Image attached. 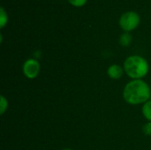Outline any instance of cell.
<instances>
[{
	"label": "cell",
	"mask_w": 151,
	"mask_h": 150,
	"mask_svg": "<svg viewBox=\"0 0 151 150\" xmlns=\"http://www.w3.org/2000/svg\"><path fill=\"white\" fill-rule=\"evenodd\" d=\"M62 150H73V149H62Z\"/></svg>",
	"instance_id": "obj_12"
},
{
	"label": "cell",
	"mask_w": 151,
	"mask_h": 150,
	"mask_svg": "<svg viewBox=\"0 0 151 150\" xmlns=\"http://www.w3.org/2000/svg\"><path fill=\"white\" fill-rule=\"evenodd\" d=\"M142 113L147 121L151 122V100H149L148 102L142 104Z\"/></svg>",
	"instance_id": "obj_7"
},
{
	"label": "cell",
	"mask_w": 151,
	"mask_h": 150,
	"mask_svg": "<svg viewBox=\"0 0 151 150\" xmlns=\"http://www.w3.org/2000/svg\"><path fill=\"white\" fill-rule=\"evenodd\" d=\"M9 21V15L4 7L0 8V28L3 29Z\"/></svg>",
	"instance_id": "obj_8"
},
{
	"label": "cell",
	"mask_w": 151,
	"mask_h": 150,
	"mask_svg": "<svg viewBox=\"0 0 151 150\" xmlns=\"http://www.w3.org/2000/svg\"><path fill=\"white\" fill-rule=\"evenodd\" d=\"M124 73H125L124 68L122 66H120L119 65H117V64L111 65L107 69V74L112 80L120 79Z\"/></svg>",
	"instance_id": "obj_5"
},
{
	"label": "cell",
	"mask_w": 151,
	"mask_h": 150,
	"mask_svg": "<svg viewBox=\"0 0 151 150\" xmlns=\"http://www.w3.org/2000/svg\"><path fill=\"white\" fill-rule=\"evenodd\" d=\"M125 73L132 80H142L150 70L149 62L140 55H132L126 58L123 64Z\"/></svg>",
	"instance_id": "obj_2"
},
{
	"label": "cell",
	"mask_w": 151,
	"mask_h": 150,
	"mask_svg": "<svg viewBox=\"0 0 151 150\" xmlns=\"http://www.w3.org/2000/svg\"><path fill=\"white\" fill-rule=\"evenodd\" d=\"M150 98H151V97H150Z\"/></svg>",
	"instance_id": "obj_13"
},
{
	"label": "cell",
	"mask_w": 151,
	"mask_h": 150,
	"mask_svg": "<svg viewBox=\"0 0 151 150\" xmlns=\"http://www.w3.org/2000/svg\"><path fill=\"white\" fill-rule=\"evenodd\" d=\"M67 2L73 7L76 8H81L85 6V4H87L88 0H67Z\"/></svg>",
	"instance_id": "obj_10"
},
{
	"label": "cell",
	"mask_w": 151,
	"mask_h": 150,
	"mask_svg": "<svg viewBox=\"0 0 151 150\" xmlns=\"http://www.w3.org/2000/svg\"><path fill=\"white\" fill-rule=\"evenodd\" d=\"M151 97V88L143 80H132L123 89V98L131 105L143 104Z\"/></svg>",
	"instance_id": "obj_1"
},
{
	"label": "cell",
	"mask_w": 151,
	"mask_h": 150,
	"mask_svg": "<svg viewBox=\"0 0 151 150\" xmlns=\"http://www.w3.org/2000/svg\"><path fill=\"white\" fill-rule=\"evenodd\" d=\"M142 130V133H143L145 135H147V136H151V122H149V121H148L147 123H145V124L143 125Z\"/></svg>",
	"instance_id": "obj_11"
},
{
	"label": "cell",
	"mask_w": 151,
	"mask_h": 150,
	"mask_svg": "<svg viewBox=\"0 0 151 150\" xmlns=\"http://www.w3.org/2000/svg\"><path fill=\"white\" fill-rule=\"evenodd\" d=\"M7 109H8V101L4 95H1L0 96V114L4 115L5 111H7Z\"/></svg>",
	"instance_id": "obj_9"
},
{
	"label": "cell",
	"mask_w": 151,
	"mask_h": 150,
	"mask_svg": "<svg viewBox=\"0 0 151 150\" xmlns=\"http://www.w3.org/2000/svg\"><path fill=\"white\" fill-rule=\"evenodd\" d=\"M132 42H133V36H132L131 33H127V32L122 33L119 36V44L123 47L130 46Z\"/></svg>",
	"instance_id": "obj_6"
},
{
	"label": "cell",
	"mask_w": 151,
	"mask_h": 150,
	"mask_svg": "<svg viewBox=\"0 0 151 150\" xmlns=\"http://www.w3.org/2000/svg\"><path fill=\"white\" fill-rule=\"evenodd\" d=\"M141 15L134 11H127L121 14L119 19V26L124 31L131 33L135 30L141 24Z\"/></svg>",
	"instance_id": "obj_3"
},
{
	"label": "cell",
	"mask_w": 151,
	"mask_h": 150,
	"mask_svg": "<svg viewBox=\"0 0 151 150\" xmlns=\"http://www.w3.org/2000/svg\"><path fill=\"white\" fill-rule=\"evenodd\" d=\"M41 71V65L39 61L35 58L27 59L22 65V72L26 78L29 80L35 79Z\"/></svg>",
	"instance_id": "obj_4"
}]
</instances>
